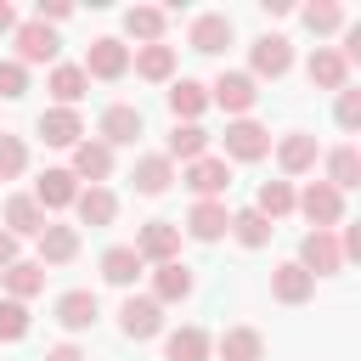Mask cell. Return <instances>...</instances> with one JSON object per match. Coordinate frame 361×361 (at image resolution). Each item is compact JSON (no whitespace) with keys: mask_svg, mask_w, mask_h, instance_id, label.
I'll use <instances>...</instances> for the list:
<instances>
[{"mask_svg":"<svg viewBox=\"0 0 361 361\" xmlns=\"http://www.w3.org/2000/svg\"><path fill=\"white\" fill-rule=\"evenodd\" d=\"M197 203H226V186H231V164L226 158H214V152H203V158H192V164H180V175H175Z\"/></svg>","mask_w":361,"mask_h":361,"instance_id":"6da1fadb","label":"cell"},{"mask_svg":"<svg viewBox=\"0 0 361 361\" xmlns=\"http://www.w3.org/2000/svg\"><path fill=\"white\" fill-rule=\"evenodd\" d=\"M293 214H305L310 231H333L344 226V192H333L327 180H310L305 192H293Z\"/></svg>","mask_w":361,"mask_h":361,"instance_id":"7a4b0ae2","label":"cell"},{"mask_svg":"<svg viewBox=\"0 0 361 361\" xmlns=\"http://www.w3.org/2000/svg\"><path fill=\"white\" fill-rule=\"evenodd\" d=\"M118 333H124L130 344L158 338V333H164V305L147 299V293H124V305H118Z\"/></svg>","mask_w":361,"mask_h":361,"instance_id":"3957f363","label":"cell"},{"mask_svg":"<svg viewBox=\"0 0 361 361\" xmlns=\"http://www.w3.org/2000/svg\"><path fill=\"white\" fill-rule=\"evenodd\" d=\"M11 45H17V62H23V68H45V62L56 68V51H62L56 28H45V23H34V17L11 28Z\"/></svg>","mask_w":361,"mask_h":361,"instance_id":"277c9868","label":"cell"},{"mask_svg":"<svg viewBox=\"0 0 361 361\" xmlns=\"http://www.w3.org/2000/svg\"><path fill=\"white\" fill-rule=\"evenodd\" d=\"M293 68V45H288V34H259L254 45H248V79L259 85V79H282Z\"/></svg>","mask_w":361,"mask_h":361,"instance_id":"5b68a950","label":"cell"},{"mask_svg":"<svg viewBox=\"0 0 361 361\" xmlns=\"http://www.w3.org/2000/svg\"><path fill=\"white\" fill-rule=\"evenodd\" d=\"M79 68H85V79H107V85H113V79L130 73V45H124L118 34H102V39H90V51H85Z\"/></svg>","mask_w":361,"mask_h":361,"instance_id":"8992f818","label":"cell"},{"mask_svg":"<svg viewBox=\"0 0 361 361\" xmlns=\"http://www.w3.org/2000/svg\"><path fill=\"white\" fill-rule=\"evenodd\" d=\"M209 102H214L220 113H231V118H248V113H254V102H259V85H254L248 73L226 68V73L209 85Z\"/></svg>","mask_w":361,"mask_h":361,"instance_id":"52a82bcc","label":"cell"},{"mask_svg":"<svg viewBox=\"0 0 361 361\" xmlns=\"http://www.w3.org/2000/svg\"><path fill=\"white\" fill-rule=\"evenodd\" d=\"M130 248L141 254V265H169V259H180V226L175 220H147Z\"/></svg>","mask_w":361,"mask_h":361,"instance_id":"ba28073f","label":"cell"},{"mask_svg":"<svg viewBox=\"0 0 361 361\" xmlns=\"http://www.w3.org/2000/svg\"><path fill=\"white\" fill-rule=\"evenodd\" d=\"M147 135V118H141V107H130V102H113L107 113H102V124H96V141L102 147H135Z\"/></svg>","mask_w":361,"mask_h":361,"instance_id":"9c48e42d","label":"cell"},{"mask_svg":"<svg viewBox=\"0 0 361 361\" xmlns=\"http://www.w3.org/2000/svg\"><path fill=\"white\" fill-rule=\"evenodd\" d=\"M271 152V130L259 124V118H231L226 124V164L237 158V164H259Z\"/></svg>","mask_w":361,"mask_h":361,"instance_id":"30bf717a","label":"cell"},{"mask_svg":"<svg viewBox=\"0 0 361 361\" xmlns=\"http://www.w3.org/2000/svg\"><path fill=\"white\" fill-rule=\"evenodd\" d=\"M310 276H338L344 271V254H338V231H305L299 237V259Z\"/></svg>","mask_w":361,"mask_h":361,"instance_id":"8fae6325","label":"cell"},{"mask_svg":"<svg viewBox=\"0 0 361 361\" xmlns=\"http://www.w3.org/2000/svg\"><path fill=\"white\" fill-rule=\"evenodd\" d=\"M231 39H237V28H231V17H226V11H197V17L186 23V45H192V51H203V56H220Z\"/></svg>","mask_w":361,"mask_h":361,"instance_id":"7c38bea8","label":"cell"},{"mask_svg":"<svg viewBox=\"0 0 361 361\" xmlns=\"http://www.w3.org/2000/svg\"><path fill=\"white\" fill-rule=\"evenodd\" d=\"M34 135L45 141V147H79L85 141V118H79V107H45L39 118H34Z\"/></svg>","mask_w":361,"mask_h":361,"instance_id":"4fadbf2b","label":"cell"},{"mask_svg":"<svg viewBox=\"0 0 361 361\" xmlns=\"http://www.w3.org/2000/svg\"><path fill=\"white\" fill-rule=\"evenodd\" d=\"M192 288H197L192 265H186V259H169V265H152V293H147V299H158V305H186Z\"/></svg>","mask_w":361,"mask_h":361,"instance_id":"5bb4252c","label":"cell"},{"mask_svg":"<svg viewBox=\"0 0 361 361\" xmlns=\"http://www.w3.org/2000/svg\"><path fill=\"white\" fill-rule=\"evenodd\" d=\"M51 310H56V327H68V333H90L96 316H102V305H96L90 288H68V293H56Z\"/></svg>","mask_w":361,"mask_h":361,"instance_id":"9a60e30c","label":"cell"},{"mask_svg":"<svg viewBox=\"0 0 361 361\" xmlns=\"http://www.w3.org/2000/svg\"><path fill=\"white\" fill-rule=\"evenodd\" d=\"M316 158H322V147H316L310 130H288V135H276V164H282V175H310Z\"/></svg>","mask_w":361,"mask_h":361,"instance_id":"2e32d148","label":"cell"},{"mask_svg":"<svg viewBox=\"0 0 361 361\" xmlns=\"http://www.w3.org/2000/svg\"><path fill=\"white\" fill-rule=\"evenodd\" d=\"M180 231H186L192 243H220V237L231 231V209H226V203H192Z\"/></svg>","mask_w":361,"mask_h":361,"instance_id":"e0dca14e","label":"cell"},{"mask_svg":"<svg viewBox=\"0 0 361 361\" xmlns=\"http://www.w3.org/2000/svg\"><path fill=\"white\" fill-rule=\"evenodd\" d=\"M305 79H310L316 90H350V68H344V56H338L333 45H316V51H310Z\"/></svg>","mask_w":361,"mask_h":361,"instance_id":"ac0fdd59","label":"cell"},{"mask_svg":"<svg viewBox=\"0 0 361 361\" xmlns=\"http://www.w3.org/2000/svg\"><path fill=\"white\" fill-rule=\"evenodd\" d=\"M68 175H73V180H90V186H102V180L113 175V147H102V141H90V135H85V141L73 147V164H68Z\"/></svg>","mask_w":361,"mask_h":361,"instance_id":"d6986e66","label":"cell"},{"mask_svg":"<svg viewBox=\"0 0 361 361\" xmlns=\"http://www.w3.org/2000/svg\"><path fill=\"white\" fill-rule=\"evenodd\" d=\"M130 180H135V192H141V197H164V192L175 186V164H169L164 152H141V158H135V169H130Z\"/></svg>","mask_w":361,"mask_h":361,"instance_id":"ffe728a7","label":"cell"},{"mask_svg":"<svg viewBox=\"0 0 361 361\" xmlns=\"http://www.w3.org/2000/svg\"><path fill=\"white\" fill-rule=\"evenodd\" d=\"M271 299H276V305H305V299H316V276L288 259V265L271 271Z\"/></svg>","mask_w":361,"mask_h":361,"instance_id":"44dd1931","label":"cell"},{"mask_svg":"<svg viewBox=\"0 0 361 361\" xmlns=\"http://www.w3.org/2000/svg\"><path fill=\"white\" fill-rule=\"evenodd\" d=\"M28 197H34L45 214H51V209H73V197H79V180H73L68 169H45V175L34 180V192H28Z\"/></svg>","mask_w":361,"mask_h":361,"instance_id":"7402d4cb","label":"cell"},{"mask_svg":"<svg viewBox=\"0 0 361 361\" xmlns=\"http://www.w3.org/2000/svg\"><path fill=\"white\" fill-rule=\"evenodd\" d=\"M45 220H51V214H45L28 192H11V197H6V231H11L17 243H23V237H39V231H45Z\"/></svg>","mask_w":361,"mask_h":361,"instance_id":"603a6c76","label":"cell"},{"mask_svg":"<svg viewBox=\"0 0 361 361\" xmlns=\"http://www.w3.org/2000/svg\"><path fill=\"white\" fill-rule=\"evenodd\" d=\"M34 243H39V265H68V259H79V226L45 220V231H39Z\"/></svg>","mask_w":361,"mask_h":361,"instance_id":"cb8c5ba5","label":"cell"},{"mask_svg":"<svg viewBox=\"0 0 361 361\" xmlns=\"http://www.w3.org/2000/svg\"><path fill=\"white\" fill-rule=\"evenodd\" d=\"M214 355L220 361H265V333L259 327H226L214 338Z\"/></svg>","mask_w":361,"mask_h":361,"instance_id":"d4e9b609","label":"cell"},{"mask_svg":"<svg viewBox=\"0 0 361 361\" xmlns=\"http://www.w3.org/2000/svg\"><path fill=\"white\" fill-rule=\"evenodd\" d=\"M214 355V338L203 333V327H175V333H164V361H209Z\"/></svg>","mask_w":361,"mask_h":361,"instance_id":"484cf974","label":"cell"},{"mask_svg":"<svg viewBox=\"0 0 361 361\" xmlns=\"http://www.w3.org/2000/svg\"><path fill=\"white\" fill-rule=\"evenodd\" d=\"M164 28H169V11L164 6H130L124 11V34L135 45H164Z\"/></svg>","mask_w":361,"mask_h":361,"instance_id":"4316f807","label":"cell"},{"mask_svg":"<svg viewBox=\"0 0 361 361\" xmlns=\"http://www.w3.org/2000/svg\"><path fill=\"white\" fill-rule=\"evenodd\" d=\"M130 68H135L147 85H169V79H175V45H135V51H130Z\"/></svg>","mask_w":361,"mask_h":361,"instance_id":"83f0119b","label":"cell"},{"mask_svg":"<svg viewBox=\"0 0 361 361\" xmlns=\"http://www.w3.org/2000/svg\"><path fill=\"white\" fill-rule=\"evenodd\" d=\"M203 107H209V85H197V79H169V113H175V124H197Z\"/></svg>","mask_w":361,"mask_h":361,"instance_id":"f1b7e54d","label":"cell"},{"mask_svg":"<svg viewBox=\"0 0 361 361\" xmlns=\"http://www.w3.org/2000/svg\"><path fill=\"white\" fill-rule=\"evenodd\" d=\"M0 288H6V299L28 305V299L45 288V265H39V259H17V265H6V271H0Z\"/></svg>","mask_w":361,"mask_h":361,"instance_id":"f546056e","label":"cell"},{"mask_svg":"<svg viewBox=\"0 0 361 361\" xmlns=\"http://www.w3.org/2000/svg\"><path fill=\"white\" fill-rule=\"evenodd\" d=\"M45 90L56 96V107H79V96L90 90V79H85L79 62H56V68L45 73Z\"/></svg>","mask_w":361,"mask_h":361,"instance_id":"4dcf8cb0","label":"cell"},{"mask_svg":"<svg viewBox=\"0 0 361 361\" xmlns=\"http://www.w3.org/2000/svg\"><path fill=\"white\" fill-rule=\"evenodd\" d=\"M73 214H79V226H113V214H118V197H113L107 186H79V197H73Z\"/></svg>","mask_w":361,"mask_h":361,"instance_id":"1f68e13d","label":"cell"},{"mask_svg":"<svg viewBox=\"0 0 361 361\" xmlns=\"http://www.w3.org/2000/svg\"><path fill=\"white\" fill-rule=\"evenodd\" d=\"M147 265H141V254L130 248V243H113V248H102V276L113 282V288H135V276H141Z\"/></svg>","mask_w":361,"mask_h":361,"instance_id":"d6a6232c","label":"cell"},{"mask_svg":"<svg viewBox=\"0 0 361 361\" xmlns=\"http://www.w3.org/2000/svg\"><path fill=\"white\" fill-rule=\"evenodd\" d=\"M203 152H209V130H203V124H175L169 141H164V158H169V164H192V158H203Z\"/></svg>","mask_w":361,"mask_h":361,"instance_id":"836d02e7","label":"cell"},{"mask_svg":"<svg viewBox=\"0 0 361 361\" xmlns=\"http://www.w3.org/2000/svg\"><path fill=\"white\" fill-rule=\"evenodd\" d=\"M254 214H265L271 226L288 220V214H293V180H259V192H254Z\"/></svg>","mask_w":361,"mask_h":361,"instance_id":"e575fe53","label":"cell"},{"mask_svg":"<svg viewBox=\"0 0 361 361\" xmlns=\"http://www.w3.org/2000/svg\"><path fill=\"white\" fill-rule=\"evenodd\" d=\"M333 192H350V186H361V152L355 147H333L327 152V175H322Z\"/></svg>","mask_w":361,"mask_h":361,"instance_id":"d590c367","label":"cell"},{"mask_svg":"<svg viewBox=\"0 0 361 361\" xmlns=\"http://www.w3.org/2000/svg\"><path fill=\"white\" fill-rule=\"evenodd\" d=\"M299 23H305L316 39H327V34H338V28H344V6H338V0H310V6L299 11Z\"/></svg>","mask_w":361,"mask_h":361,"instance_id":"8d00e7d4","label":"cell"},{"mask_svg":"<svg viewBox=\"0 0 361 361\" xmlns=\"http://www.w3.org/2000/svg\"><path fill=\"white\" fill-rule=\"evenodd\" d=\"M271 231H276V226H271L265 214H254V209H237V214H231V237H237L243 248H265Z\"/></svg>","mask_w":361,"mask_h":361,"instance_id":"74e56055","label":"cell"},{"mask_svg":"<svg viewBox=\"0 0 361 361\" xmlns=\"http://www.w3.org/2000/svg\"><path fill=\"white\" fill-rule=\"evenodd\" d=\"M23 169H28V141L11 135V130H0V180H17Z\"/></svg>","mask_w":361,"mask_h":361,"instance_id":"f35d334b","label":"cell"},{"mask_svg":"<svg viewBox=\"0 0 361 361\" xmlns=\"http://www.w3.org/2000/svg\"><path fill=\"white\" fill-rule=\"evenodd\" d=\"M17 96H28V68L17 56H6L0 62V102H17Z\"/></svg>","mask_w":361,"mask_h":361,"instance_id":"ab89813d","label":"cell"},{"mask_svg":"<svg viewBox=\"0 0 361 361\" xmlns=\"http://www.w3.org/2000/svg\"><path fill=\"white\" fill-rule=\"evenodd\" d=\"M28 333V305H17V299H0V338L6 344H17Z\"/></svg>","mask_w":361,"mask_h":361,"instance_id":"60d3db41","label":"cell"},{"mask_svg":"<svg viewBox=\"0 0 361 361\" xmlns=\"http://www.w3.org/2000/svg\"><path fill=\"white\" fill-rule=\"evenodd\" d=\"M333 118H338V130H361V90H338Z\"/></svg>","mask_w":361,"mask_h":361,"instance_id":"b9f144b4","label":"cell"},{"mask_svg":"<svg viewBox=\"0 0 361 361\" xmlns=\"http://www.w3.org/2000/svg\"><path fill=\"white\" fill-rule=\"evenodd\" d=\"M68 17H73L68 0H39V6H34V23H45V28H56V23H68Z\"/></svg>","mask_w":361,"mask_h":361,"instance_id":"7bdbcfd3","label":"cell"},{"mask_svg":"<svg viewBox=\"0 0 361 361\" xmlns=\"http://www.w3.org/2000/svg\"><path fill=\"white\" fill-rule=\"evenodd\" d=\"M17 259H23V243H17V237L0 226V271H6V265H17Z\"/></svg>","mask_w":361,"mask_h":361,"instance_id":"ee69618b","label":"cell"},{"mask_svg":"<svg viewBox=\"0 0 361 361\" xmlns=\"http://www.w3.org/2000/svg\"><path fill=\"white\" fill-rule=\"evenodd\" d=\"M45 361H85V350L68 338V344H51V350H45Z\"/></svg>","mask_w":361,"mask_h":361,"instance_id":"f6af8a7d","label":"cell"},{"mask_svg":"<svg viewBox=\"0 0 361 361\" xmlns=\"http://www.w3.org/2000/svg\"><path fill=\"white\" fill-rule=\"evenodd\" d=\"M17 23H23V17H17V6H11V0H0V34H11Z\"/></svg>","mask_w":361,"mask_h":361,"instance_id":"bcb514c9","label":"cell"}]
</instances>
